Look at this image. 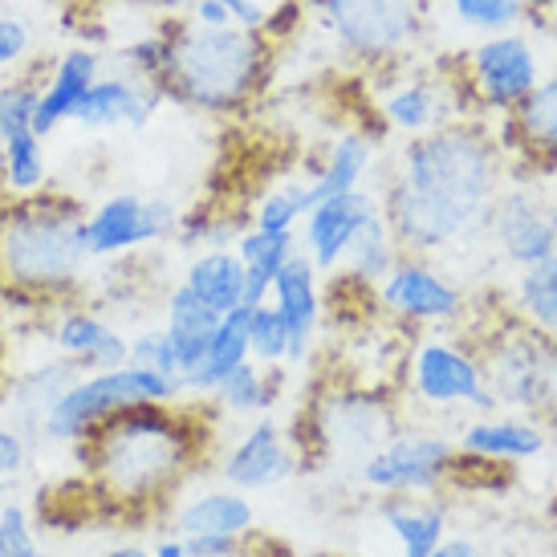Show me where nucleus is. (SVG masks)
I'll return each instance as SVG.
<instances>
[{
	"label": "nucleus",
	"mask_w": 557,
	"mask_h": 557,
	"mask_svg": "<svg viewBox=\"0 0 557 557\" xmlns=\"http://www.w3.org/2000/svg\"><path fill=\"white\" fill-rule=\"evenodd\" d=\"M240 362H248V306H236L233 313L220 318L196 371L184 374L187 395H212Z\"/></svg>",
	"instance_id": "nucleus-23"
},
{
	"label": "nucleus",
	"mask_w": 557,
	"mask_h": 557,
	"mask_svg": "<svg viewBox=\"0 0 557 557\" xmlns=\"http://www.w3.org/2000/svg\"><path fill=\"white\" fill-rule=\"evenodd\" d=\"M496 151L476 126L444 123L411 135L379 208L399 248L440 252L488 228L496 203Z\"/></svg>",
	"instance_id": "nucleus-1"
},
{
	"label": "nucleus",
	"mask_w": 557,
	"mask_h": 557,
	"mask_svg": "<svg viewBox=\"0 0 557 557\" xmlns=\"http://www.w3.org/2000/svg\"><path fill=\"white\" fill-rule=\"evenodd\" d=\"M187 557H236L240 549V537H220V533H196V537H184Z\"/></svg>",
	"instance_id": "nucleus-44"
},
{
	"label": "nucleus",
	"mask_w": 557,
	"mask_h": 557,
	"mask_svg": "<svg viewBox=\"0 0 557 557\" xmlns=\"http://www.w3.org/2000/svg\"><path fill=\"white\" fill-rule=\"evenodd\" d=\"M180 228V212L168 196H139V191H114L86 212V245L94 261L123 257L143 245L168 240Z\"/></svg>",
	"instance_id": "nucleus-9"
},
{
	"label": "nucleus",
	"mask_w": 557,
	"mask_h": 557,
	"mask_svg": "<svg viewBox=\"0 0 557 557\" xmlns=\"http://www.w3.org/2000/svg\"><path fill=\"white\" fill-rule=\"evenodd\" d=\"M49 187L46 139L37 131H21L4 139V196H37Z\"/></svg>",
	"instance_id": "nucleus-34"
},
{
	"label": "nucleus",
	"mask_w": 557,
	"mask_h": 557,
	"mask_svg": "<svg viewBox=\"0 0 557 557\" xmlns=\"http://www.w3.org/2000/svg\"><path fill=\"white\" fill-rule=\"evenodd\" d=\"M131 367H147V371H159V374H168V379H184V374H180L175 346H171V334L163 325L139 330V334L131 338Z\"/></svg>",
	"instance_id": "nucleus-40"
},
{
	"label": "nucleus",
	"mask_w": 557,
	"mask_h": 557,
	"mask_svg": "<svg viewBox=\"0 0 557 557\" xmlns=\"http://www.w3.org/2000/svg\"><path fill=\"white\" fill-rule=\"evenodd\" d=\"M86 208L62 191L0 200V289L13 297H58L90 264Z\"/></svg>",
	"instance_id": "nucleus-3"
},
{
	"label": "nucleus",
	"mask_w": 557,
	"mask_h": 557,
	"mask_svg": "<svg viewBox=\"0 0 557 557\" xmlns=\"http://www.w3.org/2000/svg\"><path fill=\"white\" fill-rule=\"evenodd\" d=\"M53 346L78 358L82 371H114L131 362V338L90 310H65L53 318Z\"/></svg>",
	"instance_id": "nucleus-20"
},
{
	"label": "nucleus",
	"mask_w": 557,
	"mask_h": 557,
	"mask_svg": "<svg viewBox=\"0 0 557 557\" xmlns=\"http://www.w3.org/2000/svg\"><path fill=\"white\" fill-rule=\"evenodd\" d=\"M517 310L533 330L557 338V252L521 269V277H517Z\"/></svg>",
	"instance_id": "nucleus-33"
},
{
	"label": "nucleus",
	"mask_w": 557,
	"mask_h": 557,
	"mask_svg": "<svg viewBox=\"0 0 557 557\" xmlns=\"http://www.w3.org/2000/svg\"><path fill=\"white\" fill-rule=\"evenodd\" d=\"M135 4H187V0H135Z\"/></svg>",
	"instance_id": "nucleus-49"
},
{
	"label": "nucleus",
	"mask_w": 557,
	"mask_h": 557,
	"mask_svg": "<svg viewBox=\"0 0 557 557\" xmlns=\"http://www.w3.org/2000/svg\"><path fill=\"white\" fill-rule=\"evenodd\" d=\"M25 460H29V448H25L21 432H13V428H0V480L16 476V472L25 468Z\"/></svg>",
	"instance_id": "nucleus-43"
},
{
	"label": "nucleus",
	"mask_w": 557,
	"mask_h": 557,
	"mask_svg": "<svg viewBox=\"0 0 557 557\" xmlns=\"http://www.w3.org/2000/svg\"><path fill=\"white\" fill-rule=\"evenodd\" d=\"M289 4H297V0H289Z\"/></svg>",
	"instance_id": "nucleus-51"
},
{
	"label": "nucleus",
	"mask_w": 557,
	"mask_h": 557,
	"mask_svg": "<svg viewBox=\"0 0 557 557\" xmlns=\"http://www.w3.org/2000/svg\"><path fill=\"white\" fill-rule=\"evenodd\" d=\"M342 261H346V273L355 281H362V285H379L399 264V240L391 233V224L379 203H374L371 216L358 224L355 240H350Z\"/></svg>",
	"instance_id": "nucleus-29"
},
{
	"label": "nucleus",
	"mask_w": 557,
	"mask_h": 557,
	"mask_svg": "<svg viewBox=\"0 0 557 557\" xmlns=\"http://www.w3.org/2000/svg\"><path fill=\"white\" fill-rule=\"evenodd\" d=\"M379 196L367 191V187H358V191H346V196H334V200L318 203L306 212V257L313 261L318 273H334L346 257V248L355 240L358 224L371 216Z\"/></svg>",
	"instance_id": "nucleus-17"
},
{
	"label": "nucleus",
	"mask_w": 557,
	"mask_h": 557,
	"mask_svg": "<svg viewBox=\"0 0 557 557\" xmlns=\"http://www.w3.org/2000/svg\"><path fill=\"white\" fill-rule=\"evenodd\" d=\"M468 74H472L476 98L484 107L512 114L533 94V86L542 82V65H537V53H533L525 33L509 29L484 37L468 53Z\"/></svg>",
	"instance_id": "nucleus-11"
},
{
	"label": "nucleus",
	"mask_w": 557,
	"mask_h": 557,
	"mask_svg": "<svg viewBox=\"0 0 557 557\" xmlns=\"http://www.w3.org/2000/svg\"><path fill=\"white\" fill-rule=\"evenodd\" d=\"M374 168V143L367 131H346L330 156H325V168L306 184V208H318V203L334 200V196H346V191H358L367 184V175Z\"/></svg>",
	"instance_id": "nucleus-22"
},
{
	"label": "nucleus",
	"mask_w": 557,
	"mask_h": 557,
	"mask_svg": "<svg viewBox=\"0 0 557 557\" xmlns=\"http://www.w3.org/2000/svg\"><path fill=\"white\" fill-rule=\"evenodd\" d=\"M180 395H187L184 379H168V374L131 367V362L114 367V371H86L46 411L41 435L53 440V444L74 448L90 428H98L102 419H110L114 411L131 407V403H175Z\"/></svg>",
	"instance_id": "nucleus-5"
},
{
	"label": "nucleus",
	"mask_w": 557,
	"mask_h": 557,
	"mask_svg": "<svg viewBox=\"0 0 557 557\" xmlns=\"http://www.w3.org/2000/svg\"><path fill=\"white\" fill-rule=\"evenodd\" d=\"M374 297L403 322H451L465 310V294L416 257H399V264L374 285Z\"/></svg>",
	"instance_id": "nucleus-14"
},
{
	"label": "nucleus",
	"mask_w": 557,
	"mask_h": 557,
	"mask_svg": "<svg viewBox=\"0 0 557 557\" xmlns=\"http://www.w3.org/2000/svg\"><path fill=\"white\" fill-rule=\"evenodd\" d=\"M151 554H156V557H187L184 537H180V542H175V537H171V542H159L156 549H151Z\"/></svg>",
	"instance_id": "nucleus-46"
},
{
	"label": "nucleus",
	"mask_w": 557,
	"mask_h": 557,
	"mask_svg": "<svg viewBox=\"0 0 557 557\" xmlns=\"http://www.w3.org/2000/svg\"><path fill=\"white\" fill-rule=\"evenodd\" d=\"M297 252L294 233H261V228H248L236 240V257L245 264V306H264L273 294V281L285 269V261Z\"/></svg>",
	"instance_id": "nucleus-28"
},
{
	"label": "nucleus",
	"mask_w": 557,
	"mask_h": 557,
	"mask_svg": "<svg viewBox=\"0 0 557 557\" xmlns=\"http://www.w3.org/2000/svg\"><path fill=\"white\" fill-rule=\"evenodd\" d=\"M107 557H156L151 549H143V545H119V549H110Z\"/></svg>",
	"instance_id": "nucleus-47"
},
{
	"label": "nucleus",
	"mask_w": 557,
	"mask_h": 557,
	"mask_svg": "<svg viewBox=\"0 0 557 557\" xmlns=\"http://www.w3.org/2000/svg\"><path fill=\"white\" fill-rule=\"evenodd\" d=\"M82 465L94 488L119 505H147L171 493L200 460V440L191 419L171 403H131L82 435Z\"/></svg>",
	"instance_id": "nucleus-2"
},
{
	"label": "nucleus",
	"mask_w": 557,
	"mask_h": 557,
	"mask_svg": "<svg viewBox=\"0 0 557 557\" xmlns=\"http://www.w3.org/2000/svg\"><path fill=\"white\" fill-rule=\"evenodd\" d=\"M41 74L37 70H25V74H13V78L0 82V135H21V131H33V114H37V102H41Z\"/></svg>",
	"instance_id": "nucleus-36"
},
{
	"label": "nucleus",
	"mask_w": 557,
	"mask_h": 557,
	"mask_svg": "<svg viewBox=\"0 0 557 557\" xmlns=\"http://www.w3.org/2000/svg\"><path fill=\"white\" fill-rule=\"evenodd\" d=\"M220 318L224 313H216L208 301H200L187 285H175L168 294V325L163 330L171 334V346H175V358H180V374L196 371V362L208 350V338L220 325Z\"/></svg>",
	"instance_id": "nucleus-27"
},
{
	"label": "nucleus",
	"mask_w": 557,
	"mask_h": 557,
	"mask_svg": "<svg viewBox=\"0 0 557 557\" xmlns=\"http://www.w3.org/2000/svg\"><path fill=\"white\" fill-rule=\"evenodd\" d=\"M248 358L261 367H281L289 358V330L273 310V301L248 310Z\"/></svg>",
	"instance_id": "nucleus-38"
},
{
	"label": "nucleus",
	"mask_w": 557,
	"mask_h": 557,
	"mask_svg": "<svg viewBox=\"0 0 557 557\" xmlns=\"http://www.w3.org/2000/svg\"><path fill=\"white\" fill-rule=\"evenodd\" d=\"M306 184L281 187V191H269L257 203V216H252V228L261 233H297V224L306 220Z\"/></svg>",
	"instance_id": "nucleus-39"
},
{
	"label": "nucleus",
	"mask_w": 557,
	"mask_h": 557,
	"mask_svg": "<svg viewBox=\"0 0 557 557\" xmlns=\"http://www.w3.org/2000/svg\"><path fill=\"white\" fill-rule=\"evenodd\" d=\"M379 521L395 533L403 557H428L448 533V512L440 505H416V500H395L383 505Z\"/></svg>",
	"instance_id": "nucleus-31"
},
{
	"label": "nucleus",
	"mask_w": 557,
	"mask_h": 557,
	"mask_svg": "<svg viewBox=\"0 0 557 557\" xmlns=\"http://www.w3.org/2000/svg\"><path fill=\"white\" fill-rule=\"evenodd\" d=\"M184 285L208 301L216 313H233L245 306V264L233 248H203L187 261Z\"/></svg>",
	"instance_id": "nucleus-25"
},
{
	"label": "nucleus",
	"mask_w": 557,
	"mask_h": 557,
	"mask_svg": "<svg viewBox=\"0 0 557 557\" xmlns=\"http://www.w3.org/2000/svg\"><path fill=\"white\" fill-rule=\"evenodd\" d=\"M322 33L362 62H387L419 37V0H310Z\"/></svg>",
	"instance_id": "nucleus-6"
},
{
	"label": "nucleus",
	"mask_w": 557,
	"mask_h": 557,
	"mask_svg": "<svg viewBox=\"0 0 557 557\" xmlns=\"http://www.w3.org/2000/svg\"><path fill=\"white\" fill-rule=\"evenodd\" d=\"M0 200H4V135H0Z\"/></svg>",
	"instance_id": "nucleus-48"
},
{
	"label": "nucleus",
	"mask_w": 557,
	"mask_h": 557,
	"mask_svg": "<svg viewBox=\"0 0 557 557\" xmlns=\"http://www.w3.org/2000/svg\"><path fill=\"white\" fill-rule=\"evenodd\" d=\"M379 114H383V123L411 139V135L444 126V98L432 82H403V86L379 94Z\"/></svg>",
	"instance_id": "nucleus-30"
},
{
	"label": "nucleus",
	"mask_w": 557,
	"mask_h": 557,
	"mask_svg": "<svg viewBox=\"0 0 557 557\" xmlns=\"http://www.w3.org/2000/svg\"><path fill=\"white\" fill-rule=\"evenodd\" d=\"M448 13L456 16V25L496 37V33H509L521 25L525 0H448Z\"/></svg>",
	"instance_id": "nucleus-37"
},
{
	"label": "nucleus",
	"mask_w": 557,
	"mask_h": 557,
	"mask_svg": "<svg viewBox=\"0 0 557 557\" xmlns=\"http://www.w3.org/2000/svg\"><path fill=\"white\" fill-rule=\"evenodd\" d=\"M33 49V29L21 16L0 13V74H9L29 58Z\"/></svg>",
	"instance_id": "nucleus-42"
},
{
	"label": "nucleus",
	"mask_w": 557,
	"mask_h": 557,
	"mask_svg": "<svg viewBox=\"0 0 557 557\" xmlns=\"http://www.w3.org/2000/svg\"><path fill=\"white\" fill-rule=\"evenodd\" d=\"M273 46L261 29H203V25H171L168 29V65L159 90L163 98L187 102L196 110H236L248 102L269 70Z\"/></svg>",
	"instance_id": "nucleus-4"
},
{
	"label": "nucleus",
	"mask_w": 557,
	"mask_h": 557,
	"mask_svg": "<svg viewBox=\"0 0 557 557\" xmlns=\"http://www.w3.org/2000/svg\"><path fill=\"white\" fill-rule=\"evenodd\" d=\"M488 228L500 257L517 269L545 261L549 252H557V200L545 203L529 187H512L505 196H496Z\"/></svg>",
	"instance_id": "nucleus-13"
},
{
	"label": "nucleus",
	"mask_w": 557,
	"mask_h": 557,
	"mask_svg": "<svg viewBox=\"0 0 557 557\" xmlns=\"http://www.w3.org/2000/svg\"><path fill=\"white\" fill-rule=\"evenodd\" d=\"M220 472L233 488H273V484H281V480H289L297 472V456L285 444L277 419L261 416L236 440V448L224 456Z\"/></svg>",
	"instance_id": "nucleus-16"
},
{
	"label": "nucleus",
	"mask_w": 557,
	"mask_h": 557,
	"mask_svg": "<svg viewBox=\"0 0 557 557\" xmlns=\"http://www.w3.org/2000/svg\"><path fill=\"white\" fill-rule=\"evenodd\" d=\"M82 362L78 358H49V362H37L21 383L13 387V407H16V419H21V428L25 432H37L41 435V419L53 403L62 399L65 391L74 387L82 379Z\"/></svg>",
	"instance_id": "nucleus-26"
},
{
	"label": "nucleus",
	"mask_w": 557,
	"mask_h": 557,
	"mask_svg": "<svg viewBox=\"0 0 557 557\" xmlns=\"http://www.w3.org/2000/svg\"><path fill=\"white\" fill-rule=\"evenodd\" d=\"M257 512L248 505L245 493L236 488H212V493L191 496L184 509L175 512V533L180 537H196V533H220V537H245L252 533Z\"/></svg>",
	"instance_id": "nucleus-24"
},
{
	"label": "nucleus",
	"mask_w": 557,
	"mask_h": 557,
	"mask_svg": "<svg viewBox=\"0 0 557 557\" xmlns=\"http://www.w3.org/2000/svg\"><path fill=\"white\" fill-rule=\"evenodd\" d=\"M554 334L542 330H509L493 342L480 367L493 387L496 403H509L521 411H554L557 407V350Z\"/></svg>",
	"instance_id": "nucleus-7"
},
{
	"label": "nucleus",
	"mask_w": 557,
	"mask_h": 557,
	"mask_svg": "<svg viewBox=\"0 0 557 557\" xmlns=\"http://www.w3.org/2000/svg\"><path fill=\"white\" fill-rule=\"evenodd\" d=\"M269 301L289 330V358L285 362H306L313 338H318V325H322V285H318V269L301 248L277 273Z\"/></svg>",
	"instance_id": "nucleus-15"
},
{
	"label": "nucleus",
	"mask_w": 557,
	"mask_h": 557,
	"mask_svg": "<svg viewBox=\"0 0 557 557\" xmlns=\"http://www.w3.org/2000/svg\"><path fill=\"white\" fill-rule=\"evenodd\" d=\"M0 557H46L33 542L29 512L21 505H4L0 509Z\"/></svg>",
	"instance_id": "nucleus-41"
},
{
	"label": "nucleus",
	"mask_w": 557,
	"mask_h": 557,
	"mask_svg": "<svg viewBox=\"0 0 557 557\" xmlns=\"http://www.w3.org/2000/svg\"><path fill=\"white\" fill-rule=\"evenodd\" d=\"M428 557H488V554H480V549L472 542H468V537H451V542L444 537V542L435 545V549Z\"/></svg>",
	"instance_id": "nucleus-45"
},
{
	"label": "nucleus",
	"mask_w": 557,
	"mask_h": 557,
	"mask_svg": "<svg viewBox=\"0 0 557 557\" xmlns=\"http://www.w3.org/2000/svg\"><path fill=\"white\" fill-rule=\"evenodd\" d=\"M74 4H86V0H74Z\"/></svg>",
	"instance_id": "nucleus-50"
},
{
	"label": "nucleus",
	"mask_w": 557,
	"mask_h": 557,
	"mask_svg": "<svg viewBox=\"0 0 557 557\" xmlns=\"http://www.w3.org/2000/svg\"><path fill=\"white\" fill-rule=\"evenodd\" d=\"M509 119L529 151L542 156L549 168H557V74L549 82H537L533 94L512 110Z\"/></svg>",
	"instance_id": "nucleus-32"
},
{
	"label": "nucleus",
	"mask_w": 557,
	"mask_h": 557,
	"mask_svg": "<svg viewBox=\"0 0 557 557\" xmlns=\"http://www.w3.org/2000/svg\"><path fill=\"white\" fill-rule=\"evenodd\" d=\"M102 74V53L90 46H74L65 49L62 58L53 62V70L41 82V102H37V114H33V131L49 139L58 135L65 123H74V110L82 107V98Z\"/></svg>",
	"instance_id": "nucleus-19"
},
{
	"label": "nucleus",
	"mask_w": 557,
	"mask_h": 557,
	"mask_svg": "<svg viewBox=\"0 0 557 557\" xmlns=\"http://www.w3.org/2000/svg\"><path fill=\"white\" fill-rule=\"evenodd\" d=\"M277 367H261V362H240L216 391L212 399L228 411V416H261L269 403L277 399Z\"/></svg>",
	"instance_id": "nucleus-35"
},
{
	"label": "nucleus",
	"mask_w": 557,
	"mask_h": 557,
	"mask_svg": "<svg viewBox=\"0 0 557 557\" xmlns=\"http://www.w3.org/2000/svg\"><path fill=\"white\" fill-rule=\"evenodd\" d=\"M163 102H168L163 90L151 78H143L139 70H131L126 62L114 70L102 65L98 82L86 90L82 107L74 110V126L90 131V135H107V131H123V126L143 131Z\"/></svg>",
	"instance_id": "nucleus-12"
},
{
	"label": "nucleus",
	"mask_w": 557,
	"mask_h": 557,
	"mask_svg": "<svg viewBox=\"0 0 557 557\" xmlns=\"http://www.w3.org/2000/svg\"><path fill=\"white\" fill-rule=\"evenodd\" d=\"M411 395L428 407H472L484 416L500 407L484 367L451 342H419L411 350Z\"/></svg>",
	"instance_id": "nucleus-10"
},
{
	"label": "nucleus",
	"mask_w": 557,
	"mask_h": 557,
	"mask_svg": "<svg viewBox=\"0 0 557 557\" xmlns=\"http://www.w3.org/2000/svg\"><path fill=\"white\" fill-rule=\"evenodd\" d=\"M549 435L533 423V419H476L468 423L460 435L465 456L488 460V465H517V460H533L542 456Z\"/></svg>",
	"instance_id": "nucleus-21"
},
{
	"label": "nucleus",
	"mask_w": 557,
	"mask_h": 557,
	"mask_svg": "<svg viewBox=\"0 0 557 557\" xmlns=\"http://www.w3.org/2000/svg\"><path fill=\"white\" fill-rule=\"evenodd\" d=\"M391 435V419L371 391H346L322 407V448L342 460H367Z\"/></svg>",
	"instance_id": "nucleus-18"
},
{
	"label": "nucleus",
	"mask_w": 557,
	"mask_h": 557,
	"mask_svg": "<svg viewBox=\"0 0 557 557\" xmlns=\"http://www.w3.org/2000/svg\"><path fill=\"white\" fill-rule=\"evenodd\" d=\"M456 444L444 435H387L379 448L362 460V480L391 496H423L435 493L456 468Z\"/></svg>",
	"instance_id": "nucleus-8"
}]
</instances>
